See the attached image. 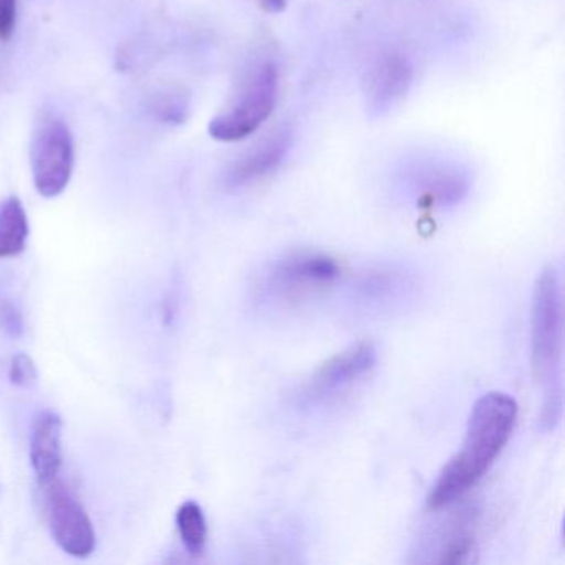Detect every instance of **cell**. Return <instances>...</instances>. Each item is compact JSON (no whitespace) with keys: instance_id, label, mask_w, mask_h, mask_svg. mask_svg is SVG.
<instances>
[{"instance_id":"cell-10","label":"cell","mask_w":565,"mask_h":565,"mask_svg":"<svg viewBox=\"0 0 565 565\" xmlns=\"http://www.w3.org/2000/svg\"><path fill=\"white\" fill-rule=\"evenodd\" d=\"M62 429H64V423L61 415L52 409L39 413L32 423L29 458H31L39 486L61 476L62 465H64Z\"/></svg>"},{"instance_id":"cell-5","label":"cell","mask_w":565,"mask_h":565,"mask_svg":"<svg viewBox=\"0 0 565 565\" xmlns=\"http://www.w3.org/2000/svg\"><path fill=\"white\" fill-rule=\"evenodd\" d=\"M45 518L58 547L72 557L85 558L97 547V532L87 509L61 476L41 486Z\"/></svg>"},{"instance_id":"cell-15","label":"cell","mask_w":565,"mask_h":565,"mask_svg":"<svg viewBox=\"0 0 565 565\" xmlns=\"http://www.w3.org/2000/svg\"><path fill=\"white\" fill-rule=\"evenodd\" d=\"M406 279L403 274L395 270H376V273L366 274L360 280L356 290L362 299L369 302H382V300L396 297L405 289Z\"/></svg>"},{"instance_id":"cell-3","label":"cell","mask_w":565,"mask_h":565,"mask_svg":"<svg viewBox=\"0 0 565 565\" xmlns=\"http://www.w3.org/2000/svg\"><path fill=\"white\" fill-rule=\"evenodd\" d=\"M279 81L276 62L257 65L244 82L234 104L211 120L207 127L211 138L234 143L256 134L276 107Z\"/></svg>"},{"instance_id":"cell-14","label":"cell","mask_w":565,"mask_h":565,"mask_svg":"<svg viewBox=\"0 0 565 565\" xmlns=\"http://www.w3.org/2000/svg\"><path fill=\"white\" fill-rule=\"evenodd\" d=\"M177 527L188 554L201 557L206 551L207 522L196 501H184L177 511Z\"/></svg>"},{"instance_id":"cell-13","label":"cell","mask_w":565,"mask_h":565,"mask_svg":"<svg viewBox=\"0 0 565 565\" xmlns=\"http://www.w3.org/2000/svg\"><path fill=\"white\" fill-rule=\"evenodd\" d=\"M29 226L28 213L18 196L8 198L0 204V259L21 256L28 247Z\"/></svg>"},{"instance_id":"cell-2","label":"cell","mask_w":565,"mask_h":565,"mask_svg":"<svg viewBox=\"0 0 565 565\" xmlns=\"http://www.w3.org/2000/svg\"><path fill=\"white\" fill-rule=\"evenodd\" d=\"M531 356L541 383L542 423L554 426L562 413V359H564V292L561 270L547 266L535 280L531 307Z\"/></svg>"},{"instance_id":"cell-7","label":"cell","mask_w":565,"mask_h":565,"mask_svg":"<svg viewBox=\"0 0 565 565\" xmlns=\"http://www.w3.org/2000/svg\"><path fill=\"white\" fill-rule=\"evenodd\" d=\"M413 77L415 71L412 61L402 52L385 51L376 55L366 67L362 81L370 117L380 118L390 114L408 94Z\"/></svg>"},{"instance_id":"cell-4","label":"cell","mask_w":565,"mask_h":565,"mask_svg":"<svg viewBox=\"0 0 565 565\" xmlns=\"http://www.w3.org/2000/svg\"><path fill=\"white\" fill-rule=\"evenodd\" d=\"M75 167V145L71 128L57 117L42 118L31 140L34 186L42 198L61 196L71 183Z\"/></svg>"},{"instance_id":"cell-17","label":"cell","mask_w":565,"mask_h":565,"mask_svg":"<svg viewBox=\"0 0 565 565\" xmlns=\"http://www.w3.org/2000/svg\"><path fill=\"white\" fill-rule=\"evenodd\" d=\"M18 22V0H0V41L8 42Z\"/></svg>"},{"instance_id":"cell-12","label":"cell","mask_w":565,"mask_h":565,"mask_svg":"<svg viewBox=\"0 0 565 565\" xmlns=\"http://www.w3.org/2000/svg\"><path fill=\"white\" fill-rule=\"evenodd\" d=\"M476 509L452 514L448 522L443 524L436 539L439 557L436 562L441 564H458L468 562L469 555L475 551Z\"/></svg>"},{"instance_id":"cell-6","label":"cell","mask_w":565,"mask_h":565,"mask_svg":"<svg viewBox=\"0 0 565 565\" xmlns=\"http://www.w3.org/2000/svg\"><path fill=\"white\" fill-rule=\"evenodd\" d=\"M376 360H379V352L370 342L350 347L345 352L332 356L300 386L299 392L296 393L297 405L300 408H310L335 398L343 390L372 372Z\"/></svg>"},{"instance_id":"cell-11","label":"cell","mask_w":565,"mask_h":565,"mask_svg":"<svg viewBox=\"0 0 565 565\" xmlns=\"http://www.w3.org/2000/svg\"><path fill=\"white\" fill-rule=\"evenodd\" d=\"M413 193L426 206L448 207L461 203L469 191V178L448 163H433L413 171Z\"/></svg>"},{"instance_id":"cell-16","label":"cell","mask_w":565,"mask_h":565,"mask_svg":"<svg viewBox=\"0 0 565 565\" xmlns=\"http://www.w3.org/2000/svg\"><path fill=\"white\" fill-rule=\"evenodd\" d=\"M9 380H11L12 385L19 386V388H31L38 380V369H35L34 360L25 353H18L12 359Z\"/></svg>"},{"instance_id":"cell-8","label":"cell","mask_w":565,"mask_h":565,"mask_svg":"<svg viewBox=\"0 0 565 565\" xmlns=\"http://www.w3.org/2000/svg\"><path fill=\"white\" fill-rule=\"evenodd\" d=\"M292 143V130L289 127L277 128L231 164L224 174V186L233 191L243 190L273 177L282 167Z\"/></svg>"},{"instance_id":"cell-1","label":"cell","mask_w":565,"mask_h":565,"mask_svg":"<svg viewBox=\"0 0 565 565\" xmlns=\"http://www.w3.org/2000/svg\"><path fill=\"white\" fill-rule=\"evenodd\" d=\"M518 419V403L501 392H489L472 405L461 449L441 469L431 492L428 508H449L465 498L494 465L508 445Z\"/></svg>"},{"instance_id":"cell-9","label":"cell","mask_w":565,"mask_h":565,"mask_svg":"<svg viewBox=\"0 0 565 565\" xmlns=\"http://www.w3.org/2000/svg\"><path fill=\"white\" fill-rule=\"evenodd\" d=\"M340 276V266L323 254L300 253L279 260L267 274V289L274 296H296L326 286Z\"/></svg>"}]
</instances>
